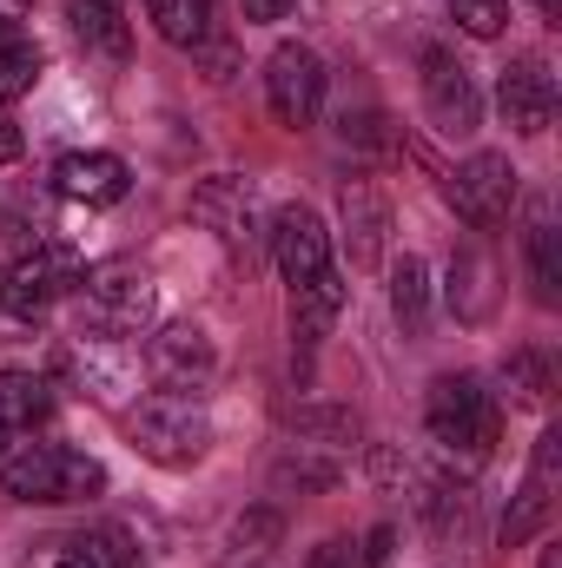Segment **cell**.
Here are the masks:
<instances>
[{
    "label": "cell",
    "mask_w": 562,
    "mask_h": 568,
    "mask_svg": "<svg viewBox=\"0 0 562 568\" xmlns=\"http://www.w3.org/2000/svg\"><path fill=\"white\" fill-rule=\"evenodd\" d=\"M556 483H562V424H550L536 436V456H530V476H523V489H516V503H510V516H503V549H523L543 523H550V509H556Z\"/></svg>",
    "instance_id": "9c48e42d"
},
{
    "label": "cell",
    "mask_w": 562,
    "mask_h": 568,
    "mask_svg": "<svg viewBox=\"0 0 562 568\" xmlns=\"http://www.w3.org/2000/svg\"><path fill=\"white\" fill-rule=\"evenodd\" d=\"M239 7H245V20H259V27H272V20L291 13V0H239Z\"/></svg>",
    "instance_id": "1f68e13d"
},
{
    "label": "cell",
    "mask_w": 562,
    "mask_h": 568,
    "mask_svg": "<svg viewBox=\"0 0 562 568\" xmlns=\"http://www.w3.org/2000/svg\"><path fill=\"white\" fill-rule=\"evenodd\" d=\"M450 205H456V219L470 225V232H496L510 212H516V165L503 159V152H470L456 172H450Z\"/></svg>",
    "instance_id": "5b68a950"
},
{
    "label": "cell",
    "mask_w": 562,
    "mask_h": 568,
    "mask_svg": "<svg viewBox=\"0 0 562 568\" xmlns=\"http://www.w3.org/2000/svg\"><path fill=\"white\" fill-rule=\"evenodd\" d=\"M450 20L470 33V40H496L510 27V0H450Z\"/></svg>",
    "instance_id": "4316f807"
},
{
    "label": "cell",
    "mask_w": 562,
    "mask_h": 568,
    "mask_svg": "<svg viewBox=\"0 0 562 568\" xmlns=\"http://www.w3.org/2000/svg\"><path fill=\"white\" fill-rule=\"evenodd\" d=\"M60 568H100V562H93V556H87V549H80V542H73V549H67V556H60Z\"/></svg>",
    "instance_id": "e575fe53"
},
{
    "label": "cell",
    "mask_w": 562,
    "mask_h": 568,
    "mask_svg": "<svg viewBox=\"0 0 562 568\" xmlns=\"http://www.w3.org/2000/svg\"><path fill=\"white\" fill-rule=\"evenodd\" d=\"M530 284H536V304H562V232L550 219V199L530 205Z\"/></svg>",
    "instance_id": "ac0fdd59"
},
{
    "label": "cell",
    "mask_w": 562,
    "mask_h": 568,
    "mask_svg": "<svg viewBox=\"0 0 562 568\" xmlns=\"http://www.w3.org/2000/svg\"><path fill=\"white\" fill-rule=\"evenodd\" d=\"M40 67H47L40 40H33L27 27H0V106H7V100H20V93H33Z\"/></svg>",
    "instance_id": "44dd1931"
},
{
    "label": "cell",
    "mask_w": 562,
    "mask_h": 568,
    "mask_svg": "<svg viewBox=\"0 0 562 568\" xmlns=\"http://www.w3.org/2000/svg\"><path fill=\"white\" fill-rule=\"evenodd\" d=\"M265 245H272V265L284 272V284H311L318 272H331V232L311 205H279Z\"/></svg>",
    "instance_id": "7c38bea8"
},
{
    "label": "cell",
    "mask_w": 562,
    "mask_h": 568,
    "mask_svg": "<svg viewBox=\"0 0 562 568\" xmlns=\"http://www.w3.org/2000/svg\"><path fill=\"white\" fill-rule=\"evenodd\" d=\"M344 476V456H331V449H311V443H291L279 456V483L284 489H331Z\"/></svg>",
    "instance_id": "d4e9b609"
},
{
    "label": "cell",
    "mask_w": 562,
    "mask_h": 568,
    "mask_svg": "<svg viewBox=\"0 0 562 568\" xmlns=\"http://www.w3.org/2000/svg\"><path fill=\"white\" fill-rule=\"evenodd\" d=\"M145 364H152V377H159L165 390H199V384L219 371V351H212V337H205L199 324H165V331H152Z\"/></svg>",
    "instance_id": "4fadbf2b"
},
{
    "label": "cell",
    "mask_w": 562,
    "mask_h": 568,
    "mask_svg": "<svg viewBox=\"0 0 562 568\" xmlns=\"http://www.w3.org/2000/svg\"><path fill=\"white\" fill-rule=\"evenodd\" d=\"M304 568H364V556H358V542H318Z\"/></svg>",
    "instance_id": "f546056e"
},
{
    "label": "cell",
    "mask_w": 562,
    "mask_h": 568,
    "mask_svg": "<svg viewBox=\"0 0 562 568\" xmlns=\"http://www.w3.org/2000/svg\"><path fill=\"white\" fill-rule=\"evenodd\" d=\"M338 311H344V278H338V272H318L311 284H291V344L311 357V351L331 337Z\"/></svg>",
    "instance_id": "2e32d148"
},
{
    "label": "cell",
    "mask_w": 562,
    "mask_h": 568,
    "mask_svg": "<svg viewBox=\"0 0 562 568\" xmlns=\"http://www.w3.org/2000/svg\"><path fill=\"white\" fill-rule=\"evenodd\" d=\"M67 20H73L80 47H93V53H107V60H127V53H133V33H127V20H120L113 0H73Z\"/></svg>",
    "instance_id": "ffe728a7"
},
{
    "label": "cell",
    "mask_w": 562,
    "mask_h": 568,
    "mask_svg": "<svg viewBox=\"0 0 562 568\" xmlns=\"http://www.w3.org/2000/svg\"><path fill=\"white\" fill-rule=\"evenodd\" d=\"M53 185H60V199H73V205H120V199L133 192V172H127V159H113V152H67V159L53 165Z\"/></svg>",
    "instance_id": "5bb4252c"
},
{
    "label": "cell",
    "mask_w": 562,
    "mask_h": 568,
    "mask_svg": "<svg viewBox=\"0 0 562 568\" xmlns=\"http://www.w3.org/2000/svg\"><path fill=\"white\" fill-rule=\"evenodd\" d=\"M145 13H152L159 40H172V47H185V53L212 33V0H145Z\"/></svg>",
    "instance_id": "603a6c76"
},
{
    "label": "cell",
    "mask_w": 562,
    "mask_h": 568,
    "mask_svg": "<svg viewBox=\"0 0 562 568\" xmlns=\"http://www.w3.org/2000/svg\"><path fill=\"white\" fill-rule=\"evenodd\" d=\"M20 126H13V113H7V106H0V165H13V159H20Z\"/></svg>",
    "instance_id": "d6a6232c"
},
{
    "label": "cell",
    "mask_w": 562,
    "mask_h": 568,
    "mask_svg": "<svg viewBox=\"0 0 562 568\" xmlns=\"http://www.w3.org/2000/svg\"><path fill=\"white\" fill-rule=\"evenodd\" d=\"M33 13V0H0V27H20Z\"/></svg>",
    "instance_id": "836d02e7"
},
{
    "label": "cell",
    "mask_w": 562,
    "mask_h": 568,
    "mask_svg": "<svg viewBox=\"0 0 562 568\" xmlns=\"http://www.w3.org/2000/svg\"><path fill=\"white\" fill-rule=\"evenodd\" d=\"M53 417V384L33 371H0V429H33Z\"/></svg>",
    "instance_id": "d6986e66"
},
{
    "label": "cell",
    "mask_w": 562,
    "mask_h": 568,
    "mask_svg": "<svg viewBox=\"0 0 562 568\" xmlns=\"http://www.w3.org/2000/svg\"><path fill=\"white\" fill-rule=\"evenodd\" d=\"M543 568H562V549H543Z\"/></svg>",
    "instance_id": "8d00e7d4"
},
{
    "label": "cell",
    "mask_w": 562,
    "mask_h": 568,
    "mask_svg": "<svg viewBox=\"0 0 562 568\" xmlns=\"http://www.w3.org/2000/svg\"><path fill=\"white\" fill-rule=\"evenodd\" d=\"M391 317L418 337L423 317H430V272H423V258H398L391 265Z\"/></svg>",
    "instance_id": "cb8c5ba5"
},
{
    "label": "cell",
    "mask_w": 562,
    "mask_h": 568,
    "mask_svg": "<svg viewBox=\"0 0 562 568\" xmlns=\"http://www.w3.org/2000/svg\"><path fill=\"white\" fill-rule=\"evenodd\" d=\"M265 100H272V120L291 126V133L318 120V106H324V60L304 40L272 47V60H265Z\"/></svg>",
    "instance_id": "52a82bcc"
},
{
    "label": "cell",
    "mask_w": 562,
    "mask_h": 568,
    "mask_svg": "<svg viewBox=\"0 0 562 568\" xmlns=\"http://www.w3.org/2000/svg\"><path fill=\"white\" fill-rule=\"evenodd\" d=\"M265 542H279V509H252L239 529H232V568L239 562H259Z\"/></svg>",
    "instance_id": "83f0119b"
},
{
    "label": "cell",
    "mask_w": 562,
    "mask_h": 568,
    "mask_svg": "<svg viewBox=\"0 0 562 568\" xmlns=\"http://www.w3.org/2000/svg\"><path fill=\"white\" fill-rule=\"evenodd\" d=\"M503 384H510V397H516V404H550V390H556L550 357H536V351H516V357L503 364Z\"/></svg>",
    "instance_id": "484cf974"
},
{
    "label": "cell",
    "mask_w": 562,
    "mask_h": 568,
    "mask_svg": "<svg viewBox=\"0 0 562 568\" xmlns=\"http://www.w3.org/2000/svg\"><path fill=\"white\" fill-rule=\"evenodd\" d=\"M127 443L159 469H192L212 449V417L192 390H152L127 410Z\"/></svg>",
    "instance_id": "6da1fadb"
},
{
    "label": "cell",
    "mask_w": 562,
    "mask_h": 568,
    "mask_svg": "<svg viewBox=\"0 0 562 568\" xmlns=\"http://www.w3.org/2000/svg\"><path fill=\"white\" fill-rule=\"evenodd\" d=\"M0 483L13 503H87L107 489V469L67 443H20L13 456H0Z\"/></svg>",
    "instance_id": "3957f363"
},
{
    "label": "cell",
    "mask_w": 562,
    "mask_h": 568,
    "mask_svg": "<svg viewBox=\"0 0 562 568\" xmlns=\"http://www.w3.org/2000/svg\"><path fill=\"white\" fill-rule=\"evenodd\" d=\"M391 549H398V529H371L358 556H364V568H391Z\"/></svg>",
    "instance_id": "4dcf8cb0"
},
{
    "label": "cell",
    "mask_w": 562,
    "mask_h": 568,
    "mask_svg": "<svg viewBox=\"0 0 562 568\" xmlns=\"http://www.w3.org/2000/svg\"><path fill=\"white\" fill-rule=\"evenodd\" d=\"M450 311H456L463 324H483V317L496 311V258H490L483 245H463V252L450 258Z\"/></svg>",
    "instance_id": "e0dca14e"
},
{
    "label": "cell",
    "mask_w": 562,
    "mask_h": 568,
    "mask_svg": "<svg viewBox=\"0 0 562 568\" xmlns=\"http://www.w3.org/2000/svg\"><path fill=\"white\" fill-rule=\"evenodd\" d=\"M73 297L87 304V324L107 331V337H127V331H140L145 317H152V278H145L140 265H127V258L87 272V284Z\"/></svg>",
    "instance_id": "8992f818"
},
{
    "label": "cell",
    "mask_w": 562,
    "mask_h": 568,
    "mask_svg": "<svg viewBox=\"0 0 562 568\" xmlns=\"http://www.w3.org/2000/svg\"><path fill=\"white\" fill-rule=\"evenodd\" d=\"M338 133L351 145H371V152H391V120L384 113H351L344 106V120H338Z\"/></svg>",
    "instance_id": "f1b7e54d"
},
{
    "label": "cell",
    "mask_w": 562,
    "mask_h": 568,
    "mask_svg": "<svg viewBox=\"0 0 562 568\" xmlns=\"http://www.w3.org/2000/svg\"><path fill=\"white\" fill-rule=\"evenodd\" d=\"M338 212H344V245H351V265H358V272H371V265L384 258V232H391V212H384L378 185H371V179H344Z\"/></svg>",
    "instance_id": "9a60e30c"
},
{
    "label": "cell",
    "mask_w": 562,
    "mask_h": 568,
    "mask_svg": "<svg viewBox=\"0 0 562 568\" xmlns=\"http://www.w3.org/2000/svg\"><path fill=\"white\" fill-rule=\"evenodd\" d=\"M113 7H120V0H113Z\"/></svg>",
    "instance_id": "f35d334b"
},
{
    "label": "cell",
    "mask_w": 562,
    "mask_h": 568,
    "mask_svg": "<svg viewBox=\"0 0 562 568\" xmlns=\"http://www.w3.org/2000/svg\"><path fill=\"white\" fill-rule=\"evenodd\" d=\"M0 456H7V429H0Z\"/></svg>",
    "instance_id": "74e56055"
},
{
    "label": "cell",
    "mask_w": 562,
    "mask_h": 568,
    "mask_svg": "<svg viewBox=\"0 0 562 568\" xmlns=\"http://www.w3.org/2000/svg\"><path fill=\"white\" fill-rule=\"evenodd\" d=\"M536 13H543V20H562V0H536Z\"/></svg>",
    "instance_id": "d590c367"
},
{
    "label": "cell",
    "mask_w": 562,
    "mask_h": 568,
    "mask_svg": "<svg viewBox=\"0 0 562 568\" xmlns=\"http://www.w3.org/2000/svg\"><path fill=\"white\" fill-rule=\"evenodd\" d=\"M423 106H430V120H436L443 133H456V140H470L476 120H483V100H476L470 67L450 60L443 47H423Z\"/></svg>",
    "instance_id": "30bf717a"
},
{
    "label": "cell",
    "mask_w": 562,
    "mask_h": 568,
    "mask_svg": "<svg viewBox=\"0 0 562 568\" xmlns=\"http://www.w3.org/2000/svg\"><path fill=\"white\" fill-rule=\"evenodd\" d=\"M87 284V258L73 252V245H60V239H47V245H33V252H20L7 272H0V311L7 317H47L53 304H67L73 291Z\"/></svg>",
    "instance_id": "277c9868"
},
{
    "label": "cell",
    "mask_w": 562,
    "mask_h": 568,
    "mask_svg": "<svg viewBox=\"0 0 562 568\" xmlns=\"http://www.w3.org/2000/svg\"><path fill=\"white\" fill-rule=\"evenodd\" d=\"M496 113H503V126L523 133V140L550 133V120H556V80H550V67H543L536 53H523V60L503 67V80H496Z\"/></svg>",
    "instance_id": "8fae6325"
},
{
    "label": "cell",
    "mask_w": 562,
    "mask_h": 568,
    "mask_svg": "<svg viewBox=\"0 0 562 568\" xmlns=\"http://www.w3.org/2000/svg\"><path fill=\"white\" fill-rule=\"evenodd\" d=\"M192 219L205 225V232H219V245H232V252H259V192H252V179H239V172H219V179H205L199 192H192Z\"/></svg>",
    "instance_id": "ba28073f"
},
{
    "label": "cell",
    "mask_w": 562,
    "mask_h": 568,
    "mask_svg": "<svg viewBox=\"0 0 562 568\" xmlns=\"http://www.w3.org/2000/svg\"><path fill=\"white\" fill-rule=\"evenodd\" d=\"M291 443H311V449L344 456V449L358 443V417H351V410H331V404H304V410L291 417Z\"/></svg>",
    "instance_id": "7402d4cb"
},
{
    "label": "cell",
    "mask_w": 562,
    "mask_h": 568,
    "mask_svg": "<svg viewBox=\"0 0 562 568\" xmlns=\"http://www.w3.org/2000/svg\"><path fill=\"white\" fill-rule=\"evenodd\" d=\"M423 424L450 463H483L503 436V410H496V390H483V377H436Z\"/></svg>",
    "instance_id": "7a4b0ae2"
}]
</instances>
